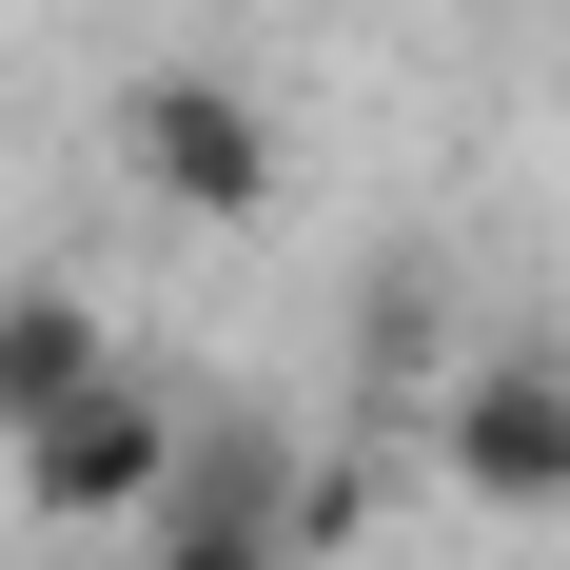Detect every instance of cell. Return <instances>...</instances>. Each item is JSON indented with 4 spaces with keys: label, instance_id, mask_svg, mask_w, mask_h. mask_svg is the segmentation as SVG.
Segmentation results:
<instances>
[{
    "label": "cell",
    "instance_id": "obj_5",
    "mask_svg": "<svg viewBox=\"0 0 570 570\" xmlns=\"http://www.w3.org/2000/svg\"><path fill=\"white\" fill-rule=\"evenodd\" d=\"M118 374V315L79 276H0V453H20V433H40V413H79Z\"/></svg>",
    "mask_w": 570,
    "mask_h": 570
},
{
    "label": "cell",
    "instance_id": "obj_6",
    "mask_svg": "<svg viewBox=\"0 0 570 570\" xmlns=\"http://www.w3.org/2000/svg\"><path fill=\"white\" fill-rule=\"evenodd\" d=\"M276 531H295V570H335L354 531H374V453H295L276 472Z\"/></svg>",
    "mask_w": 570,
    "mask_h": 570
},
{
    "label": "cell",
    "instance_id": "obj_2",
    "mask_svg": "<svg viewBox=\"0 0 570 570\" xmlns=\"http://www.w3.org/2000/svg\"><path fill=\"white\" fill-rule=\"evenodd\" d=\"M118 177H138L158 217H197V236H256V217L295 197V138H276V99H256V79L158 59V79L118 99Z\"/></svg>",
    "mask_w": 570,
    "mask_h": 570
},
{
    "label": "cell",
    "instance_id": "obj_4",
    "mask_svg": "<svg viewBox=\"0 0 570 570\" xmlns=\"http://www.w3.org/2000/svg\"><path fill=\"white\" fill-rule=\"evenodd\" d=\"M276 472H295V453H256V433H197V472H177V512L138 531V570H295Z\"/></svg>",
    "mask_w": 570,
    "mask_h": 570
},
{
    "label": "cell",
    "instance_id": "obj_3",
    "mask_svg": "<svg viewBox=\"0 0 570 570\" xmlns=\"http://www.w3.org/2000/svg\"><path fill=\"white\" fill-rule=\"evenodd\" d=\"M177 472H197V413H177L158 374H99L79 413L20 433V512H40V531H158Z\"/></svg>",
    "mask_w": 570,
    "mask_h": 570
},
{
    "label": "cell",
    "instance_id": "obj_1",
    "mask_svg": "<svg viewBox=\"0 0 570 570\" xmlns=\"http://www.w3.org/2000/svg\"><path fill=\"white\" fill-rule=\"evenodd\" d=\"M433 492L512 512V531L570 512V335H472L433 374Z\"/></svg>",
    "mask_w": 570,
    "mask_h": 570
}]
</instances>
